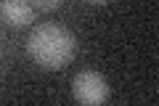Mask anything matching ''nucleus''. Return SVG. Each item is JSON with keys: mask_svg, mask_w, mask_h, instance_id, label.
Returning <instances> with one entry per match:
<instances>
[{"mask_svg": "<svg viewBox=\"0 0 159 106\" xmlns=\"http://www.w3.org/2000/svg\"><path fill=\"white\" fill-rule=\"evenodd\" d=\"M0 11H3L6 24H11V27H27L29 21H34V6H29L24 0H3Z\"/></svg>", "mask_w": 159, "mask_h": 106, "instance_id": "7ed1b4c3", "label": "nucleus"}, {"mask_svg": "<svg viewBox=\"0 0 159 106\" xmlns=\"http://www.w3.org/2000/svg\"><path fill=\"white\" fill-rule=\"evenodd\" d=\"M27 53L43 69H64L77 53V37L61 24H37L27 40Z\"/></svg>", "mask_w": 159, "mask_h": 106, "instance_id": "f257e3e1", "label": "nucleus"}, {"mask_svg": "<svg viewBox=\"0 0 159 106\" xmlns=\"http://www.w3.org/2000/svg\"><path fill=\"white\" fill-rule=\"evenodd\" d=\"M72 95L82 106H98V104L106 101L109 85H106V80H103V74L93 72V69H85V72H80L77 77L72 80Z\"/></svg>", "mask_w": 159, "mask_h": 106, "instance_id": "f03ea898", "label": "nucleus"}, {"mask_svg": "<svg viewBox=\"0 0 159 106\" xmlns=\"http://www.w3.org/2000/svg\"><path fill=\"white\" fill-rule=\"evenodd\" d=\"M34 8H43V11H51V8H58V0H37L32 3Z\"/></svg>", "mask_w": 159, "mask_h": 106, "instance_id": "20e7f679", "label": "nucleus"}]
</instances>
